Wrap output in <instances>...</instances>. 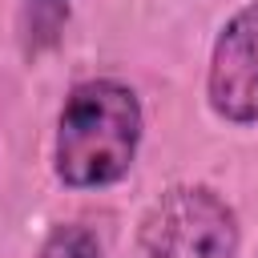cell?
Listing matches in <instances>:
<instances>
[{
    "label": "cell",
    "mask_w": 258,
    "mask_h": 258,
    "mask_svg": "<svg viewBox=\"0 0 258 258\" xmlns=\"http://www.w3.org/2000/svg\"><path fill=\"white\" fill-rule=\"evenodd\" d=\"M141 101L117 77H93L69 89L56 137H52V173L69 189H105L117 185L141 145Z\"/></svg>",
    "instance_id": "1"
},
{
    "label": "cell",
    "mask_w": 258,
    "mask_h": 258,
    "mask_svg": "<svg viewBox=\"0 0 258 258\" xmlns=\"http://www.w3.org/2000/svg\"><path fill=\"white\" fill-rule=\"evenodd\" d=\"M69 24V0H24L20 4V16H16V32H20V48L24 56H40L48 52L60 32Z\"/></svg>",
    "instance_id": "4"
},
{
    "label": "cell",
    "mask_w": 258,
    "mask_h": 258,
    "mask_svg": "<svg viewBox=\"0 0 258 258\" xmlns=\"http://www.w3.org/2000/svg\"><path fill=\"white\" fill-rule=\"evenodd\" d=\"M36 258H101V246L85 226H56Z\"/></svg>",
    "instance_id": "5"
},
{
    "label": "cell",
    "mask_w": 258,
    "mask_h": 258,
    "mask_svg": "<svg viewBox=\"0 0 258 258\" xmlns=\"http://www.w3.org/2000/svg\"><path fill=\"white\" fill-rule=\"evenodd\" d=\"M238 214L210 185H169L137 222V258H238Z\"/></svg>",
    "instance_id": "2"
},
{
    "label": "cell",
    "mask_w": 258,
    "mask_h": 258,
    "mask_svg": "<svg viewBox=\"0 0 258 258\" xmlns=\"http://www.w3.org/2000/svg\"><path fill=\"white\" fill-rule=\"evenodd\" d=\"M206 101L230 125H258V0L222 24L210 48Z\"/></svg>",
    "instance_id": "3"
}]
</instances>
